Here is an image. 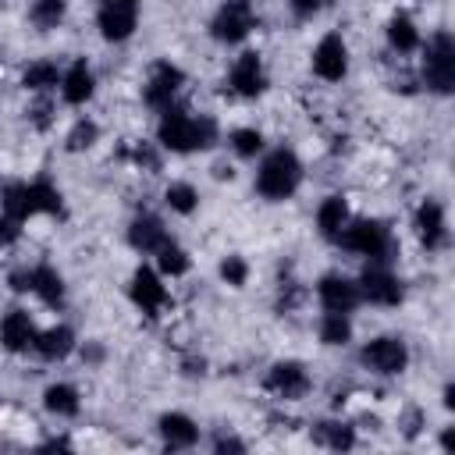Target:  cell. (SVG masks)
Returning a JSON list of instances; mask_svg holds the SVG:
<instances>
[{"label": "cell", "instance_id": "1", "mask_svg": "<svg viewBox=\"0 0 455 455\" xmlns=\"http://www.w3.org/2000/svg\"><path fill=\"white\" fill-rule=\"evenodd\" d=\"M302 185V164L291 149H274L263 156L259 171H256V192L270 203H284L295 196V188Z\"/></svg>", "mask_w": 455, "mask_h": 455}, {"label": "cell", "instance_id": "2", "mask_svg": "<svg viewBox=\"0 0 455 455\" xmlns=\"http://www.w3.org/2000/svg\"><path fill=\"white\" fill-rule=\"evenodd\" d=\"M348 252H359V256H370V263H387L391 259V231L380 224V220H352L338 231V238Z\"/></svg>", "mask_w": 455, "mask_h": 455}, {"label": "cell", "instance_id": "3", "mask_svg": "<svg viewBox=\"0 0 455 455\" xmlns=\"http://www.w3.org/2000/svg\"><path fill=\"white\" fill-rule=\"evenodd\" d=\"M423 82L434 92H451L455 89V39L451 32H434L423 53Z\"/></svg>", "mask_w": 455, "mask_h": 455}, {"label": "cell", "instance_id": "4", "mask_svg": "<svg viewBox=\"0 0 455 455\" xmlns=\"http://www.w3.org/2000/svg\"><path fill=\"white\" fill-rule=\"evenodd\" d=\"M256 11H252V4L249 0H224L220 7H217V14H213V21H210V36L217 39V43H242L252 28H256Z\"/></svg>", "mask_w": 455, "mask_h": 455}, {"label": "cell", "instance_id": "5", "mask_svg": "<svg viewBox=\"0 0 455 455\" xmlns=\"http://www.w3.org/2000/svg\"><path fill=\"white\" fill-rule=\"evenodd\" d=\"M359 359H363V366H370L373 373L395 377V373H402V370L409 366V345H405L402 338H395V334H380V338H373V341L363 345Z\"/></svg>", "mask_w": 455, "mask_h": 455}, {"label": "cell", "instance_id": "6", "mask_svg": "<svg viewBox=\"0 0 455 455\" xmlns=\"http://www.w3.org/2000/svg\"><path fill=\"white\" fill-rule=\"evenodd\" d=\"M156 139L171 153H192L196 149V114H188L185 107H164Z\"/></svg>", "mask_w": 455, "mask_h": 455}, {"label": "cell", "instance_id": "7", "mask_svg": "<svg viewBox=\"0 0 455 455\" xmlns=\"http://www.w3.org/2000/svg\"><path fill=\"white\" fill-rule=\"evenodd\" d=\"M181 85H185V71L178 64H171V60H156L149 68L146 85H142V100H146V107L164 110V107L174 103V96H178Z\"/></svg>", "mask_w": 455, "mask_h": 455}, {"label": "cell", "instance_id": "8", "mask_svg": "<svg viewBox=\"0 0 455 455\" xmlns=\"http://www.w3.org/2000/svg\"><path fill=\"white\" fill-rule=\"evenodd\" d=\"M355 284H359V295L366 302H373V306H398L402 295H405L402 281L384 263H366V270H363V277Z\"/></svg>", "mask_w": 455, "mask_h": 455}, {"label": "cell", "instance_id": "9", "mask_svg": "<svg viewBox=\"0 0 455 455\" xmlns=\"http://www.w3.org/2000/svg\"><path fill=\"white\" fill-rule=\"evenodd\" d=\"M313 71L323 82H341L348 75V46L338 32H327L313 50Z\"/></svg>", "mask_w": 455, "mask_h": 455}, {"label": "cell", "instance_id": "10", "mask_svg": "<svg viewBox=\"0 0 455 455\" xmlns=\"http://www.w3.org/2000/svg\"><path fill=\"white\" fill-rule=\"evenodd\" d=\"M267 391H274L277 398H284V402H295V398H302L306 391H309V373H306V366L302 363H295V359H281V363H274L270 370H267Z\"/></svg>", "mask_w": 455, "mask_h": 455}, {"label": "cell", "instance_id": "11", "mask_svg": "<svg viewBox=\"0 0 455 455\" xmlns=\"http://www.w3.org/2000/svg\"><path fill=\"white\" fill-rule=\"evenodd\" d=\"M128 295H132V302H135L146 316H156V313L171 302V299H167V288H164V281H160V274L149 270V267H139V270L132 274Z\"/></svg>", "mask_w": 455, "mask_h": 455}, {"label": "cell", "instance_id": "12", "mask_svg": "<svg viewBox=\"0 0 455 455\" xmlns=\"http://www.w3.org/2000/svg\"><path fill=\"white\" fill-rule=\"evenodd\" d=\"M316 295H320L323 309H331V313H352V309L363 302L359 284H355L352 277H341V274H327V277H320Z\"/></svg>", "mask_w": 455, "mask_h": 455}, {"label": "cell", "instance_id": "13", "mask_svg": "<svg viewBox=\"0 0 455 455\" xmlns=\"http://www.w3.org/2000/svg\"><path fill=\"white\" fill-rule=\"evenodd\" d=\"M231 89H235L238 96H245V100H256V96L267 89V71H263L259 53L245 50V53L231 64Z\"/></svg>", "mask_w": 455, "mask_h": 455}, {"label": "cell", "instance_id": "14", "mask_svg": "<svg viewBox=\"0 0 455 455\" xmlns=\"http://www.w3.org/2000/svg\"><path fill=\"white\" fill-rule=\"evenodd\" d=\"M416 235L423 242V249H441L448 242V224H444V206L437 199H423L416 206Z\"/></svg>", "mask_w": 455, "mask_h": 455}, {"label": "cell", "instance_id": "15", "mask_svg": "<svg viewBox=\"0 0 455 455\" xmlns=\"http://www.w3.org/2000/svg\"><path fill=\"white\" fill-rule=\"evenodd\" d=\"M96 25H100V36L107 43H124L135 25H139V7H114V4H100V14H96Z\"/></svg>", "mask_w": 455, "mask_h": 455}, {"label": "cell", "instance_id": "16", "mask_svg": "<svg viewBox=\"0 0 455 455\" xmlns=\"http://www.w3.org/2000/svg\"><path fill=\"white\" fill-rule=\"evenodd\" d=\"M167 242H171V235H167V228L160 224V217H153V213L135 217L132 228H128V245H132L135 252H142V256H153V252L164 249Z\"/></svg>", "mask_w": 455, "mask_h": 455}, {"label": "cell", "instance_id": "17", "mask_svg": "<svg viewBox=\"0 0 455 455\" xmlns=\"http://www.w3.org/2000/svg\"><path fill=\"white\" fill-rule=\"evenodd\" d=\"M36 323L25 309H11L4 320H0V341L7 352H28L36 345Z\"/></svg>", "mask_w": 455, "mask_h": 455}, {"label": "cell", "instance_id": "18", "mask_svg": "<svg viewBox=\"0 0 455 455\" xmlns=\"http://www.w3.org/2000/svg\"><path fill=\"white\" fill-rule=\"evenodd\" d=\"M156 430L164 437V448H171V451H185V448H192L199 441V427L185 412H164Z\"/></svg>", "mask_w": 455, "mask_h": 455}, {"label": "cell", "instance_id": "19", "mask_svg": "<svg viewBox=\"0 0 455 455\" xmlns=\"http://www.w3.org/2000/svg\"><path fill=\"white\" fill-rule=\"evenodd\" d=\"M92 89H96V78H92V68H89L85 60H75V64L60 75V96H64V103H71V107L89 103V100H92Z\"/></svg>", "mask_w": 455, "mask_h": 455}, {"label": "cell", "instance_id": "20", "mask_svg": "<svg viewBox=\"0 0 455 455\" xmlns=\"http://www.w3.org/2000/svg\"><path fill=\"white\" fill-rule=\"evenodd\" d=\"M32 348H36L43 359L57 363V359L71 355V348H75V331H71L68 323H53V327H46V331L36 334V345H32Z\"/></svg>", "mask_w": 455, "mask_h": 455}, {"label": "cell", "instance_id": "21", "mask_svg": "<svg viewBox=\"0 0 455 455\" xmlns=\"http://www.w3.org/2000/svg\"><path fill=\"white\" fill-rule=\"evenodd\" d=\"M313 441L331 451H348L355 444V427H348L341 419H320V423H313Z\"/></svg>", "mask_w": 455, "mask_h": 455}, {"label": "cell", "instance_id": "22", "mask_svg": "<svg viewBox=\"0 0 455 455\" xmlns=\"http://www.w3.org/2000/svg\"><path fill=\"white\" fill-rule=\"evenodd\" d=\"M348 224V203L341 196H327L316 210V228L323 238H338V231Z\"/></svg>", "mask_w": 455, "mask_h": 455}, {"label": "cell", "instance_id": "23", "mask_svg": "<svg viewBox=\"0 0 455 455\" xmlns=\"http://www.w3.org/2000/svg\"><path fill=\"white\" fill-rule=\"evenodd\" d=\"M32 291L46 306H60L64 302V277L50 263H39V267H32Z\"/></svg>", "mask_w": 455, "mask_h": 455}, {"label": "cell", "instance_id": "24", "mask_svg": "<svg viewBox=\"0 0 455 455\" xmlns=\"http://www.w3.org/2000/svg\"><path fill=\"white\" fill-rule=\"evenodd\" d=\"M387 43H391L395 53H412V50L419 46V28H416V21H412L409 14H395V18L387 21Z\"/></svg>", "mask_w": 455, "mask_h": 455}, {"label": "cell", "instance_id": "25", "mask_svg": "<svg viewBox=\"0 0 455 455\" xmlns=\"http://www.w3.org/2000/svg\"><path fill=\"white\" fill-rule=\"evenodd\" d=\"M43 405H46V412H53V416H78V409H82L78 391H75L71 384H50V387L43 391Z\"/></svg>", "mask_w": 455, "mask_h": 455}, {"label": "cell", "instance_id": "26", "mask_svg": "<svg viewBox=\"0 0 455 455\" xmlns=\"http://www.w3.org/2000/svg\"><path fill=\"white\" fill-rule=\"evenodd\" d=\"M0 210H4L7 217H14V220H28V217L36 213V210H32V199H28V185H21V181L4 185Z\"/></svg>", "mask_w": 455, "mask_h": 455}, {"label": "cell", "instance_id": "27", "mask_svg": "<svg viewBox=\"0 0 455 455\" xmlns=\"http://www.w3.org/2000/svg\"><path fill=\"white\" fill-rule=\"evenodd\" d=\"M57 82H60V71H57L53 60H32V64L21 71V85L32 89V92H46V89H53Z\"/></svg>", "mask_w": 455, "mask_h": 455}, {"label": "cell", "instance_id": "28", "mask_svg": "<svg viewBox=\"0 0 455 455\" xmlns=\"http://www.w3.org/2000/svg\"><path fill=\"white\" fill-rule=\"evenodd\" d=\"M64 14H68V0H36L32 11H28V21L39 32H50V28H57L64 21Z\"/></svg>", "mask_w": 455, "mask_h": 455}, {"label": "cell", "instance_id": "29", "mask_svg": "<svg viewBox=\"0 0 455 455\" xmlns=\"http://www.w3.org/2000/svg\"><path fill=\"white\" fill-rule=\"evenodd\" d=\"M28 199H32V210H36V213H60V210H64L60 192H57L46 178H36V181L28 185Z\"/></svg>", "mask_w": 455, "mask_h": 455}, {"label": "cell", "instance_id": "30", "mask_svg": "<svg viewBox=\"0 0 455 455\" xmlns=\"http://www.w3.org/2000/svg\"><path fill=\"white\" fill-rule=\"evenodd\" d=\"M164 203L174 210V213H196V206H199V192H196V185H188V181H171L167 185V192H164Z\"/></svg>", "mask_w": 455, "mask_h": 455}, {"label": "cell", "instance_id": "31", "mask_svg": "<svg viewBox=\"0 0 455 455\" xmlns=\"http://www.w3.org/2000/svg\"><path fill=\"white\" fill-rule=\"evenodd\" d=\"M352 338V320H348V313H323V320H320V341L323 345H345Z\"/></svg>", "mask_w": 455, "mask_h": 455}, {"label": "cell", "instance_id": "32", "mask_svg": "<svg viewBox=\"0 0 455 455\" xmlns=\"http://www.w3.org/2000/svg\"><path fill=\"white\" fill-rule=\"evenodd\" d=\"M96 139H100V124H96V121H89V117H78V121L71 124V132H68L64 146H68V153H82V149H92V146H96Z\"/></svg>", "mask_w": 455, "mask_h": 455}, {"label": "cell", "instance_id": "33", "mask_svg": "<svg viewBox=\"0 0 455 455\" xmlns=\"http://www.w3.org/2000/svg\"><path fill=\"white\" fill-rule=\"evenodd\" d=\"M153 256H156V267H160L164 277H181V274L188 270V252H185L181 245H174V242H167V245L156 249Z\"/></svg>", "mask_w": 455, "mask_h": 455}, {"label": "cell", "instance_id": "34", "mask_svg": "<svg viewBox=\"0 0 455 455\" xmlns=\"http://www.w3.org/2000/svg\"><path fill=\"white\" fill-rule=\"evenodd\" d=\"M231 149L249 160V156L263 153V135H259L256 128H235V132H231Z\"/></svg>", "mask_w": 455, "mask_h": 455}, {"label": "cell", "instance_id": "35", "mask_svg": "<svg viewBox=\"0 0 455 455\" xmlns=\"http://www.w3.org/2000/svg\"><path fill=\"white\" fill-rule=\"evenodd\" d=\"M220 277H224L231 288H242V284L249 281V263H245L242 256H235V252H231V256H224V259H220Z\"/></svg>", "mask_w": 455, "mask_h": 455}, {"label": "cell", "instance_id": "36", "mask_svg": "<svg viewBox=\"0 0 455 455\" xmlns=\"http://www.w3.org/2000/svg\"><path fill=\"white\" fill-rule=\"evenodd\" d=\"M128 156H132L142 171H149V174H153V171H160V153H156V146H153V142H135Z\"/></svg>", "mask_w": 455, "mask_h": 455}, {"label": "cell", "instance_id": "37", "mask_svg": "<svg viewBox=\"0 0 455 455\" xmlns=\"http://www.w3.org/2000/svg\"><path fill=\"white\" fill-rule=\"evenodd\" d=\"M28 121H32V128L46 132V128H50V121H53V103H50L46 96H39V100L28 107Z\"/></svg>", "mask_w": 455, "mask_h": 455}, {"label": "cell", "instance_id": "38", "mask_svg": "<svg viewBox=\"0 0 455 455\" xmlns=\"http://www.w3.org/2000/svg\"><path fill=\"white\" fill-rule=\"evenodd\" d=\"M213 142H217V121L199 114L196 117V149H210Z\"/></svg>", "mask_w": 455, "mask_h": 455}, {"label": "cell", "instance_id": "39", "mask_svg": "<svg viewBox=\"0 0 455 455\" xmlns=\"http://www.w3.org/2000/svg\"><path fill=\"white\" fill-rule=\"evenodd\" d=\"M18 235H21V220H14V217L0 213V245H14V242H18Z\"/></svg>", "mask_w": 455, "mask_h": 455}, {"label": "cell", "instance_id": "40", "mask_svg": "<svg viewBox=\"0 0 455 455\" xmlns=\"http://www.w3.org/2000/svg\"><path fill=\"white\" fill-rule=\"evenodd\" d=\"M398 427H402L405 437H416L419 427H423V412H419V409H405V416L398 419Z\"/></svg>", "mask_w": 455, "mask_h": 455}, {"label": "cell", "instance_id": "41", "mask_svg": "<svg viewBox=\"0 0 455 455\" xmlns=\"http://www.w3.org/2000/svg\"><path fill=\"white\" fill-rule=\"evenodd\" d=\"M213 451H245V444L238 437H231V434H217L213 437Z\"/></svg>", "mask_w": 455, "mask_h": 455}, {"label": "cell", "instance_id": "42", "mask_svg": "<svg viewBox=\"0 0 455 455\" xmlns=\"http://www.w3.org/2000/svg\"><path fill=\"white\" fill-rule=\"evenodd\" d=\"M7 281H11L14 291H32V270H14Z\"/></svg>", "mask_w": 455, "mask_h": 455}, {"label": "cell", "instance_id": "43", "mask_svg": "<svg viewBox=\"0 0 455 455\" xmlns=\"http://www.w3.org/2000/svg\"><path fill=\"white\" fill-rule=\"evenodd\" d=\"M323 7V0H291V11L299 14V18H309V14H316Z\"/></svg>", "mask_w": 455, "mask_h": 455}, {"label": "cell", "instance_id": "44", "mask_svg": "<svg viewBox=\"0 0 455 455\" xmlns=\"http://www.w3.org/2000/svg\"><path fill=\"white\" fill-rule=\"evenodd\" d=\"M444 409H455V387L451 384L444 387Z\"/></svg>", "mask_w": 455, "mask_h": 455}, {"label": "cell", "instance_id": "45", "mask_svg": "<svg viewBox=\"0 0 455 455\" xmlns=\"http://www.w3.org/2000/svg\"><path fill=\"white\" fill-rule=\"evenodd\" d=\"M100 4H114V7H139V0H100Z\"/></svg>", "mask_w": 455, "mask_h": 455}, {"label": "cell", "instance_id": "46", "mask_svg": "<svg viewBox=\"0 0 455 455\" xmlns=\"http://www.w3.org/2000/svg\"><path fill=\"white\" fill-rule=\"evenodd\" d=\"M441 444H444V448H451V444H455V434H451V427L441 434Z\"/></svg>", "mask_w": 455, "mask_h": 455}, {"label": "cell", "instance_id": "47", "mask_svg": "<svg viewBox=\"0 0 455 455\" xmlns=\"http://www.w3.org/2000/svg\"><path fill=\"white\" fill-rule=\"evenodd\" d=\"M323 4H327V0H323Z\"/></svg>", "mask_w": 455, "mask_h": 455}]
</instances>
